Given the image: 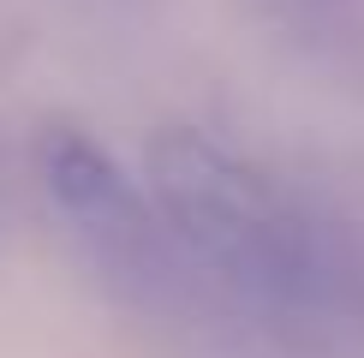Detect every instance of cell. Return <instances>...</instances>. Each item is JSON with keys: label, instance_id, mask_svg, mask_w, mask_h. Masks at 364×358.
I'll use <instances>...</instances> for the list:
<instances>
[{"label": "cell", "instance_id": "cell-1", "mask_svg": "<svg viewBox=\"0 0 364 358\" xmlns=\"http://www.w3.org/2000/svg\"><path fill=\"white\" fill-rule=\"evenodd\" d=\"M149 185L197 305L299 352L364 347V209L293 185L191 126L149 143Z\"/></svg>", "mask_w": 364, "mask_h": 358}, {"label": "cell", "instance_id": "cell-2", "mask_svg": "<svg viewBox=\"0 0 364 358\" xmlns=\"http://www.w3.org/2000/svg\"><path fill=\"white\" fill-rule=\"evenodd\" d=\"M36 179L48 191L54 215L66 221V233L78 239L84 263L119 298L149 310L197 305L156 185L138 179L102 138H90L78 126H48L36 138Z\"/></svg>", "mask_w": 364, "mask_h": 358}]
</instances>
